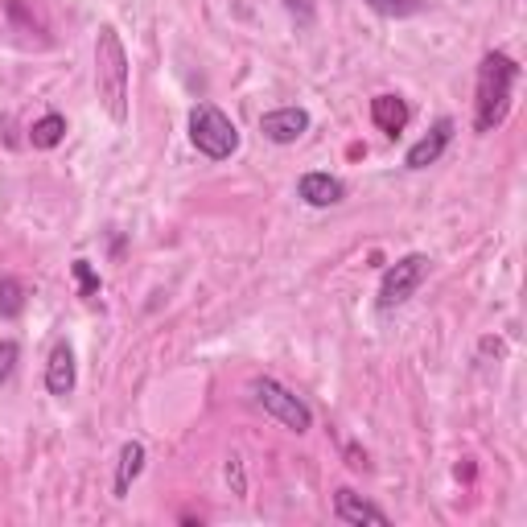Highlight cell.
<instances>
[{
  "label": "cell",
  "mask_w": 527,
  "mask_h": 527,
  "mask_svg": "<svg viewBox=\"0 0 527 527\" xmlns=\"http://www.w3.org/2000/svg\"><path fill=\"white\" fill-rule=\"evenodd\" d=\"M371 120L388 132V136H400L404 124H408V103L400 95H375L371 99Z\"/></svg>",
  "instance_id": "7c38bea8"
},
{
  "label": "cell",
  "mask_w": 527,
  "mask_h": 527,
  "mask_svg": "<svg viewBox=\"0 0 527 527\" xmlns=\"http://www.w3.org/2000/svg\"><path fill=\"white\" fill-rule=\"evenodd\" d=\"M248 396H252V404H256L264 416H272L276 425H285L289 433H309V429H313V412H309V404H305L297 392H289L280 379H272V375H256V379L248 383Z\"/></svg>",
  "instance_id": "3957f363"
},
{
  "label": "cell",
  "mask_w": 527,
  "mask_h": 527,
  "mask_svg": "<svg viewBox=\"0 0 527 527\" xmlns=\"http://www.w3.org/2000/svg\"><path fill=\"white\" fill-rule=\"evenodd\" d=\"M367 5L375 13H383V17H412V13H420V0H367Z\"/></svg>",
  "instance_id": "9a60e30c"
},
{
  "label": "cell",
  "mask_w": 527,
  "mask_h": 527,
  "mask_svg": "<svg viewBox=\"0 0 527 527\" xmlns=\"http://www.w3.org/2000/svg\"><path fill=\"white\" fill-rule=\"evenodd\" d=\"M334 519H338V523H350V527H363V523L388 527V523H392V515H388V511L375 507V503H367V499H363V495H355L350 486H342L338 495H334Z\"/></svg>",
  "instance_id": "8992f818"
},
{
  "label": "cell",
  "mask_w": 527,
  "mask_h": 527,
  "mask_svg": "<svg viewBox=\"0 0 527 527\" xmlns=\"http://www.w3.org/2000/svg\"><path fill=\"white\" fill-rule=\"evenodd\" d=\"M429 256L425 252H412V256H404V260H396L388 272H383V280H379V309L388 313V309H396V305H404L416 289H420V280L429 276Z\"/></svg>",
  "instance_id": "5b68a950"
},
{
  "label": "cell",
  "mask_w": 527,
  "mask_h": 527,
  "mask_svg": "<svg viewBox=\"0 0 527 527\" xmlns=\"http://www.w3.org/2000/svg\"><path fill=\"white\" fill-rule=\"evenodd\" d=\"M140 470H145V445L124 441L120 445V462H116V499H128V490L140 478Z\"/></svg>",
  "instance_id": "8fae6325"
},
{
  "label": "cell",
  "mask_w": 527,
  "mask_h": 527,
  "mask_svg": "<svg viewBox=\"0 0 527 527\" xmlns=\"http://www.w3.org/2000/svg\"><path fill=\"white\" fill-rule=\"evenodd\" d=\"M95 91L116 124L128 120V50L112 25H99L95 38Z\"/></svg>",
  "instance_id": "7a4b0ae2"
},
{
  "label": "cell",
  "mask_w": 527,
  "mask_h": 527,
  "mask_svg": "<svg viewBox=\"0 0 527 527\" xmlns=\"http://www.w3.org/2000/svg\"><path fill=\"white\" fill-rule=\"evenodd\" d=\"M190 140L194 149L210 161H227L239 149V128L231 124L227 112H219L215 103H198L190 112Z\"/></svg>",
  "instance_id": "277c9868"
},
{
  "label": "cell",
  "mask_w": 527,
  "mask_h": 527,
  "mask_svg": "<svg viewBox=\"0 0 527 527\" xmlns=\"http://www.w3.org/2000/svg\"><path fill=\"white\" fill-rule=\"evenodd\" d=\"M227 486H231V495H248V474H243V458H239V453H231V458H227Z\"/></svg>",
  "instance_id": "2e32d148"
},
{
  "label": "cell",
  "mask_w": 527,
  "mask_h": 527,
  "mask_svg": "<svg viewBox=\"0 0 527 527\" xmlns=\"http://www.w3.org/2000/svg\"><path fill=\"white\" fill-rule=\"evenodd\" d=\"M519 83V62L503 50H490L478 66V99H474V128L495 132L511 112V91Z\"/></svg>",
  "instance_id": "6da1fadb"
},
{
  "label": "cell",
  "mask_w": 527,
  "mask_h": 527,
  "mask_svg": "<svg viewBox=\"0 0 527 527\" xmlns=\"http://www.w3.org/2000/svg\"><path fill=\"white\" fill-rule=\"evenodd\" d=\"M75 280H79V289H83V297H95L99 293V276H95V268L87 264V260H75Z\"/></svg>",
  "instance_id": "ac0fdd59"
},
{
  "label": "cell",
  "mask_w": 527,
  "mask_h": 527,
  "mask_svg": "<svg viewBox=\"0 0 527 527\" xmlns=\"http://www.w3.org/2000/svg\"><path fill=\"white\" fill-rule=\"evenodd\" d=\"M17 359H21V346H17L13 338H5V342H0V383H9V379H13Z\"/></svg>",
  "instance_id": "e0dca14e"
},
{
  "label": "cell",
  "mask_w": 527,
  "mask_h": 527,
  "mask_svg": "<svg viewBox=\"0 0 527 527\" xmlns=\"http://www.w3.org/2000/svg\"><path fill=\"white\" fill-rule=\"evenodd\" d=\"M79 383V367H75V350H70L66 342H58L50 350V363H46V388L50 396H70Z\"/></svg>",
  "instance_id": "9c48e42d"
},
{
  "label": "cell",
  "mask_w": 527,
  "mask_h": 527,
  "mask_svg": "<svg viewBox=\"0 0 527 527\" xmlns=\"http://www.w3.org/2000/svg\"><path fill=\"white\" fill-rule=\"evenodd\" d=\"M260 132L272 140V145H297V140L309 132V112L305 108H276L260 120Z\"/></svg>",
  "instance_id": "52a82bcc"
},
{
  "label": "cell",
  "mask_w": 527,
  "mask_h": 527,
  "mask_svg": "<svg viewBox=\"0 0 527 527\" xmlns=\"http://www.w3.org/2000/svg\"><path fill=\"white\" fill-rule=\"evenodd\" d=\"M449 140H453V120H449V116H441V120L433 124V132H429V136H420L416 145L408 149L404 165H408V169H429V165H437V161H441V153L449 149Z\"/></svg>",
  "instance_id": "ba28073f"
},
{
  "label": "cell",
  "mask_w": 527,
  "mask_h": 527,
  "mask_svg": "<svg viewBox=\"0 0 527 527\" xmlns=\"http://www.w3.org/2000/svg\"><path fill=\"white\" fill-rule=\"evenodd\" d=\"M297 194L309 206H338L346 198V186L338 178H330V173H305V178L297 182Z\"/></svg>",
  "instance_id": "30bf717a"
},
{
  "label": "cell",
  "mask_w": 527,
  "mask_h": 527,
  "mask_svg": "<svg viewBox=\"0 0 527 527\" xmlns=\"http://www.w3.org/2000/svg\"><path fill=\"white\" fill-rule=\"evenodd\" d=\"M285 9L297 17V25H313V17H318V5H313V0H285Z\"/></svg>",
  "instance_id": "d6986e66"
},
{
  "label": "cell",
  "mask_w": 527,
  "mask_h": 527,
  "mask_svg": "<svg viewBox=\"0 0 527 527\" xmlns=\"http://www.w3.org/2000/svg\"><path fill=\"white\" fill-rule=\"evenodd\" d=\"M62 136H66V120H62L58 112H50V116H42V120H33L29 145H33V149H58Z\"/></svg>",
  "instance_id": "4fadbf2b"
},
{
  "label": "cell",
  "mask_w": 527,
  "mask_h": 527,
  "mask_svg": "<svg viewBox=\"0 0 527 527\" xmlns=\"http://www.w3.org/2000/svg\"><path fill=\"white\" fill-rule=\"evenodd\" d=\"M346 458H350V466H355V470H363V466H367V458H363V453H359L355 445H350V449H346Z\"/></svg>",
  "instance_id": "ffe728a7"
},
{
  "label": "cell",
  "mask_w": 527,
  "mask_h": 527,
  "mask_svg": "<svg viewBox=\"0 0 527 527\" xmlns=\"http://www.w3.org/2000/svg\"><path fill=\"white\" fill-rule=\"evenodd\" d=\"M25 313V285L17 276H0V318H21Z\"/></svg>",
  "instance_id": "5bb4252c"
}]
</instances>
